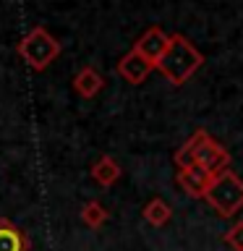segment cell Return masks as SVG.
Returning a JSON list of instances; mask_svg holds the SVG:
<instances>
[{
    "label": "cell",
    "mask_w": 243,
    "mask_h": 251,
    "mask_svg": "<svg viewBox=\"0 0 243 251\" xmlns=\"http://www.w3.org/2000/svg\"><path fill=\"white\" fill-rule=\"evenodd\" d=\"M204 66V55L188 37L172 34L170 50L165 52V58L157 63V71L168 78L172 86H183L196 71Z\"/></svg>",
    "instance_id": "6da1fadb"
},
{
    "label": "cell",
    "mask_w": 243,
    "mask_h": 251,
    "mask_svg": "<svg viewBox=\"0 0 243 251\" xmlns=\"http://www.w3.org/2000/svg\"><path fill=\"white\" fill-rule=\"evenodd\" d=\"M60 50H63L60 42L45 26H34L19 42V55L26 60V66L34 68V71H45L60 55Z\"/></svg>",
    "instance_id": "7a4b0ae2"
},
{
    "label": "cell",
    "mask_w": 243,
    "mask_h": 251,
    "mask_svg": "<svg viewBox=\"0 0 243 251\" xmlns=\"http://www.w3.org/2000/svg\"><path fill=\"white\" fill-rule=\"evenodd\" d=\"M212 207H215L217 215L222 217H233L235 212L243 207V180L235 176L233 170H225L219 173L215 178V183H212L209 194L204 196Z\"/></svg>",
    "instance_id": "3957f363"
},
{
    "label": "cell",
    "mask_w": 243,
    "mask_h": 251,
    "mask_svg": "<svg viewBox=\"0 0 243 251\" xmlns=\"http://www.w3.org/2000/svg\"><path fill=\"white\" fill-rule=\"evenodd\" d=\"M170 42H172V37L170 34H165L162 26H149L144 34H141L136 39V45H133V50L141 52L149 63H160L165 58V52L170 50Z\"/></svg>",
    "instance_id": "277c9868"
},
{
    "label": "cell",
    "mask_w": 243,
    "mask_h": 251,
    "mask_svg": "<svg viewBox=\"0 0 243 251\" xmlns=\"http://www.w3.org/2000/svg\"><path fill=\"white\" fill-rule=\"evenodd\" d=\"M196 165H201L204 170L212 173V176H219V173L230 170V152H227L219 141L207 136L204 144L199 147V152H196Z\"/></svg>",
    "instance_id": "5b68a950"
},
{
    "label": "cell",
    "mask_w": 243,
    "mask_h": 251,
    "mask_svg": "<svg viewBox=\"0 0 243 251\" xmlns=\"http://www.w3.org/2000/svg\"><path fill=\"white\" fill-rule=\"evenodd\" d=\"M154 68H157L154 63H149L144 55L136 52L133 47L123 55L121 60H118V76L125 78L128 84H141V81H146V76L152 74Z\"/></svg>",
    "instance_id": "8992f818"
},
{
    "label": "cell",
    "mask_w": 243,
    "mask_h": 251,
    "mask_svg": "<svg viewBox=\"0 0 243 251\" xmlns=\"http://www.w3.org/2000/svg\"><path fill=\"white\" fill-rule=\"evenodd\" d=\"M217 176H212L209 170H204L201 165H194V168L178 170V186L183 188L188 196H207L212 183H215Z\"/></svg>",
    "instance_id": "52a82bcc"
},
{
    "label": "cell",
    "mask_w": 243,
    "mask_h": 251,
    "mask_svg": "<svg viewBox=\"0 0 243 251\" xmlns=\"http://www.w3.org/2000/svg\"><path fill=\"white\" fill-rule=\"evenodd\" d=\"M102 86H105V78H102V74L94 66H84L73 76V92L78 94V97H84V100L97 97V94L102 92Z\"/></svg>",
    "instance_id": "ba28073f"
},
{
    "label": "cell",
    "mask_w": 243,
    "mask_h": 251,
    "mask_svg": "<svg viewBox=\"0 0 243 251\" xmlns=\"http://www.w3.org/2000/svg\"><path fill=\"white\" fill-rule=\"evenodd\" d=\"M0 251H29V235L5 217H0Z\"/></svg>",
    "instance_id": "9c48e42d"
},
{
    "label": "cell",
    "mask_w": 243,
    "mask_h": 251,
    "mask_svg": "<svg viewBox=\"0 0 243 251\" xmlns=\"http://www.w3.org/2000/svg\"><path fill=\"white\" fill-rule=\"evenodd\" d=\"M121 165H118V160L115 157H110V154H102L97 162L92 165V170H89V176H92V180H97L99 186H113L118 178H121Z\"/></svg>",
    "instance_id": "30bf717a"
},
{
    "label": "cell",
    "mask_w": 243,
    "mask_h": 251,
    "mask_svg": "<svg viewBox=\"0 0 243 251\" xmlns=\"http://www.w3.org/2000/svg\"><path fill=\"white\" fill-rule=\"evenodd\" d=\"M207 136H209L207 131H196L191 139H186V141H183V147H180L178 152H175V157H172V160H175V168H178V170L194 168V165H196V152H199V147L204 144V139H207Z\"/></svg>",
    "instance_id": "8fae6325"
},
{
    "label": "cell",
    "mask_w": 243,
    "mask_h": 251,
    "mask_svg": "<svg viewBox=\"0 0 243 251\" xmlns=\"http://www.w3.org/2000/svg\"><path fill=\"white\" fill-rule=\"evenodd\" d=\"M170 215H172V209L168 207V201H165V199H160V196L152 199L144 207V220H146V223H152V225H157V227L168 223Z\"/></svg>",
    "instance_id": "7c38bea8"
},
{
    "label": "cell",
    "mask_w": 243,
    "mask_h": 251,
    "mask_svg": "<svg viewBox=\"0 0 243 251\" xmlns=\"http://www.w3.org/2000/svg\"><path fill=\"white\" fill-rule=\"evenodd\" d=\"M81 223L89 227H99L107 223V209L99 201H86L81 207Z\"/></svg>",
    "instance_id": "4fadbf2b"
},
{
    "label": "cell",
    "mask_w": 243,
    "mask_h": 251,
    "mask_svg": "<svg viewBox=\"0 0 243 251\" xmlns=\"http://www.w3.org/2000/svg\"><path fill=\"white\" fill-rule=\"evenodd\" d=\"M225 243L233 246L235 251H243V220H238V223L225 233Z\"/></svg>",
    "instance_id": "5bb4252c"
}]
</instances>
